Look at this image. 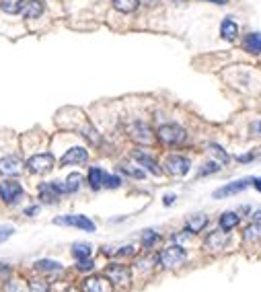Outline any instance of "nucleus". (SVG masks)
Returning <instances> with one entry per match:
<instances>
[{
    "label": "nucleus",
    "mask_w": 261,
    "mask_h": 292,
    "mask_svg": "<svg viewBox=\"0 0 261 292\" xmlns=\"http://www.w3.org/2000/svg\"><path fill=\"white\" fill-rule=\"evenodd\" d=\"M138 4V0H113V8L119 10V13H134Z\"/></svg>",
    "instance_id": "obj_24"
},
{
    "label": "nucleus",
    "mask_w": 261,
    "mask_h": 292,
    "mask_svg": "<svg viewBox=\"0 0 261 292\" xmlns=\"http://www.w3.org/2000/svg\"><path fill=\"white\" fill-rule=\"evenodd\" d=\"M54 225H64V227H76L81 230H87V232H95V223L90 218L83 216V214H68V216H58L54 218Z\"/></svg>",
    "instance_id": "obj_3"
},
{
    "label": "nucleus",
    "mask_w": 261,
    "mask_h": 292,
    "mask_svg": "<svg viewBox=\"0 0 261 292\" xmlns=\"http://www.w3.org/2000/svg\"><path fill=\"white\" fill-rule=\"evenodd\" d=\"M226 243H229V232L222 230V228L210 232V235L206 237V247H208L210 251H220V249H224Z\"/></svg>",
    "instance_id": "obj_13"
},
{
    "label": "nucleus",
    "mask_w": 261,
    "mask_h": 292,
    "mask_svg": "<svg viewBox=\"0 0 261 292\" xmlns=\"http://www.w3.org/2000/svg\"><path fill=\"white\" fill-rule=\"evenodd\" d=\"M251 183H253V185H255V188H257V190L261 192V177H259V179H253Z\"/></svg>",
    "instance_id": "obj_40"
},
{
    "label": "nucleus",
    "mask_w": 261,
    "mask_h": 292,
    "mask_svg": "<svg viewBox=\"0 0 261 292\" xmlns=\"http://www.w3.org/2000/svg\"><path fill=\"white\" fill-rule=\"evenodd\" d=\"M88 161V153L83 146H74L70 150H66V155L62 157V165H81V162Z\"/></svg>",
    "instance_id": "obj_12"
},
{
    "label": "nucleus",
    "mask_w": 261,
    "mask_h": 292,
    "mask_svg": "<svg viewBox=\"0 0 261 292\" xmlns=\"http://www.w3.org/2000/svg\"><path fill=\"white\" fill-rule=\"evenodd\" d=\"M173 202H175V195H173V194H167V195H165V206H171Z\"/></svg>",
    "instance_id": "obj_36"
},
{
    "label": "nucleus",
    "mask_w": 261,
    "mask_h": 292,
    "mask_svg": "<svg viewBox=\"0 0 261 292\" xmlns=\"http://www.w3.org/2000/svg\"><path fill=\"white\" fill-rule=\"evenodd\" d=\"M81 181H83V175L81 173H70V175H68V179L64 183L66 194H74V192L81 190Z\"/></svg>",
    "instance_id": "obj_21"
},
{
    "label": "nucleus",
    "mask_w": 261,
    "mask_h": 292,
    "mask_svg": "<svg viewBox=\"0 0 261 292\" xmlns=\"http://www.w3.org/2000/svg\"><path fill=\"white\" fill-rule=\"evenodd\" d=\"M90 253H93V247H90L88 243H74L72 245V255L76 260H87V258H90Z\"/></svg>",
    "instance_id": "obj_22"
},
{
    "label": "nucleus",
    "mask_w": 261,
    "mask_h": 292,
    "mask_svg": "<svg viewBox=\"0 0 261 292\" xmlns=\"http://www.w3.org/2000/svg\"><path fill=\"white\" fill-rule=\"evenodd\" d=\"M220 35L226 41H234L236 35H239V27H236V23L232 19H224L222 25H220Z\"/></svg>",
    "instance_id": "obj_17"
},
{
    "label": "nucleus",
    "mask_w": 261,
    "mask_h": 292,
    "mask_svg": "<svg viewBox=\"0 0 261 292\" xmlns=\"http://www.w3.org/2000/svg\"><path fill=\"white\" fill-rule=\"evenodd\" d=\"M13 232H15V228H13V227H8V225H0V243H4L6 239L13 237Z\"/></svg>",
    "instance_id": "obj_33"
},
{
    "label": "nucleus",
    "mask_w": 261,
    "mask_h": 292,
    "mask_svg": "<svg viewBox=\"0 0 261 292\" xmlns=\"http://www.w3.org/2000/svg\"><path fill=\"white\" fill-rule=\"evenodd\" d=\"M66 194L64 183L60 181H50V183H41L39 185V200L43 204H56L60 200V195Z\"/></svg>",
    "instance_id": "obj_4"
},
{
    "label": "nucleus",
    "mask_w": 261,
    "mask_h": 292,
    "mask_svg": "<svg viewBox=\"0 0 261 292\" xmlns=\"http://www.w3.org/2000/svg\"><path fill=\"white\" fill-rule=\"evenodd\" d=\"M119 169H121V173L130 175V177H136V179H142V177H144V171H142V169H134V167H130V165H121Z\"/></svg>",
    "instance_id": "obj_31"
},
{
    "label": "nucleus",
    "mask_w": 261,
    "mask_h": 292,
    "mask_svg": "<svg viewBox=\"0 0 261 292\" xmlns=\"http://www.w3.org/2000/svg\"><path fill=\"white\" fill-rule=\"evenodd\" d=\"M253 159H255L253 155H245V157H239V161H241V162H247V161H253Z\"/></svg>",
    "instance_id": "obj_39"
},
{
    "label": "nucleus",
    "mask_w": 261,
    "mask_h": 292,
    "mask_svg": "<svg viewBox=\"0 0 261 292\" xmlns=\"http://www.w3.org/2000/svg\"><path fill=\"white\" fill-rule=\"evenodd\" d=\"M243 48L249 54H261V33H249L243 41Z\"/></svg>",
    "instance_id": "obj_18"
},
{
    "label": "nucleus",
    "mask_w": 261,
    "mask_h": 292,
    "mask_svg": "<svg viewBox=\"0 0 261 292\" xmlns=\"http://www.w3.org/2000/svg\"><path fill=\"white\" fill-rule=\"evenodd\" d=\"M31 292H50L48 284H43V282H33L31 284Z\"/></svg>",
    "instance_id": "obj_35"
},
{
    "label": "nucleus",
    "mask_w": 261,
    "mask_h": 292,
    "mask_svg": "<svg viewBox=\"0 0 261 292\" xmlns=\"http://www.w3.org/2000/svg\"><path fill=\"white\" fill-rule=\"evenodd\" d=\"M134 159L138 161V162H140V165H142L146 171H150L152 175H156V177H158V175H161V169H158V162H156L152 157H148L146 153H140V150H136V153H134Z\"/></svg>",
    "instance_id": "obj_16"
},
{
    "label": "nucleus",
    "mask_w": 261,
    "mask_h": 292,
    "mask_svg": "<svg viewBox=\"0 0 261 292\" xmlns=\"http://www.w3.org/2000/svg\"><path fill=\"white\" fill-rule=\"evenodd\" d=\"M35 267H37V270H41V272H60L62 270V263L52 261V260H39L35 263Z\"/></svg>",
    "instance_id": "obj_26"
},
{
    "label": "nucleus",
    "mask_w": 261,
    "mask_h": 292,
    "mask_svg": "<svg viewBox=\"0 0 261 292\" xmlns=\"http://www.w3.org/2000/svg\"><path fill=\"white\" fill-rule=\"evenodd\" d=\"M95 267V263L90 261L88 258L87 260H78V263H76V270H81V272H88V270H93Z\"/></svg>",
    "instance_id": "obj_34"
},
{
    "label": "nucleus",
    "mask_w": 261,
    "mask_h": 292,
    "mask_svg": "<svg viewBox=\"0 0 261 292\" xmlns=\"http://www.w3.org/2000/svg\"><path fill=\"white\" fill-rule=\"evenodd\" d=\"M85 292H113V284L105 276H90L83 284Z\"/></svg>",
    "instance_id": "obj_10"
},
{
    "label": "nucleus",
    "mask_w": 261,
    "mask_h": 292,
    "mask_svg": "<svg viewBox=\"0 0 261 292\" xmlns=\"http://www.w3.org/2000/svg\"><path fill=\"white\" fill-rule=\"evenodd\" d=\"M23 171L21 167V161L17 157H4V159H0V173L2 175H10V177H17V175Z\"/></svg>",
    "instance_id": "obj_14"
},
{
    "label": "nucleus",
    "mask_w": 261,
    "mask_h": 292,
    "mask_svg": "<svg viewBox=\"0 0 261 292\" xmlns=\"http://www.w3.org/2000/svg\"><path fill=\"white\" fill-rule=\"evenodd\" d=\"M251 181H253L251 177H247V179H239V181L226 183V185H222V188H218L212 195L214 197H229V195H234V194H241L243 190H247L249 185H251Z\"/></svg>",
    "instance_id": "obj_9"
},
{
    "label": "nucleus",
    "mask_w": 261,
    "mask_h": 292,
    "mask_svg": "<svg viewBox=\"0 0 261 292\" xmlns=\"http://www.w3.org/2000/svg\"><path fill=\"white\" fill-rule=\"evenodd\" d=\"M43 0H27V2H23V15H25V19H37L41 17L43 13Z\"/></svg>",
    "instance_id": "obj_15"
},
{
    "label": "nucleus",
    "mask_w": 261,
    "mask_h": 292,
    "mask_svg": "<svg viewBox=\"0 0 261 292\" xmlns=\"http://www.w3.org/2000/svg\"><path fill=\"white\" fill-rule=\"evenodd\" d=\"M261 237V227L259 225H253V227H249L247 230H245V239L247 241H255V239H259Z\"/></svg>",
    "instance_id": "obj_32"
},
{
    "label": "nucleus",
    "mask_w": 261,
    "mask_h": 292,
    "mask_svg": "<svg viewBox=\"0 0 261 292\" xmlns=\"http://www.w3.org/2000/svg\"><path fill=\"white\" fill-rule=\"evenodd\" d=\"M138 2H142V4H146V6H154L158 0H138Z\"/></svg>",
    "instance_id": "obj_38"
},
{
    "label": "nucleus",
    "mask_w": 261,
    "mask_h": 292,
    "mask_svg": "<svg viewBox=\"0 0 261 292\" xmlns=\"http://www.w3.org/2000/svg\"><path fill=\"white\" fill-rule=\"evenodd\" d=\"M105 278L111 284H119V286H128L132 280V272L128 265H119V263H109L105 270Z\"/></svg>",
    "instance_id": "obj_5"
},
{
    "label": "nucleus",
    "mask_w": 261,
    "mask_h": 292,
    "mask_svg": "<svg viewBox=\"0 0 261 292\" xmlns=\"http://www.w3.org/2000/svg\"><path fill=\"white\" fill-rule=\"evenodd\" d=\"M64 292H78L76 288H68V290H64Z\"/></svg>",
    "instance_id": "obj_43"
},
{
    "label": "nucleus",
    "mask_w": 261,
    "mask_h": 292,
    "mask_svg": "<svg viewBox=\"0 0 261 292\" xmlns=\"http://www.w3.org/2000/svg\"><path fill=\"white\" fill-rule=\"evenodd\" d=\"M103 177H105L103 169H99V167L90 169L88 171V183H90V188H93V190H101V188H103Z\"/></svg>",
    "instance_id": "obj_20"
},
{
    "label": "nucleus",
    "mask_w": 261,
    "mask_h": 292,
    "mask_svg": "<svg viewBox=\"0 0 261 292\" xmlns=\"http://www.w3.org/2000/svg\"><path fill=\"white\" fill-rule=\"evenodd\" d=\"M37 212H39V208H37V206H31V208L25 210V214H27V216H33V214H37Z\"/></svg>",
    "instance_id": "obj_37"
},
{
    "label": "nucleus",
    "mask_w": 261,
    "mask_h": 292,
    "mask_svg": "<svg viewBox=\"0 0 261 292\" xmlns=\"http://www.w3.org/2000/svg\"><path fill=\"white\" fill-rule=\"evenodd\" d=\"M189 167H191L189 159L181 157V155H171V157L165 159V169H167V173L175 175V177H183V175H187V173H189Z\"/></svg>",
    "instance_id": "obj_8"
},
{
    "label": "nucleus",
    "mask_w": 261,
    "mask_h": 292,
    "mask_svg": "<svg viewBox=\"0 0 261 292\" xmlns=\"http://www.w3.org/2000/svg\"><path fill=\"white\" fill-rule=\"evenodd\" d=\"M236 225H239V214H236V212H224L220 216V228L222 230H231Z\"/></svg>",
    "instance_id": "obj_23"
},
{
    "label": "nucleus",
    "mask_w": 261,
    "mask_h": 292,
    "mask_svg": "<svg viewBox=\"0 0 261 292\" xmlns=\"http://www.w3.org/2000/svg\"><path fill=\"white\" fill-rule=\"evenodd\" d=\"M103 185H105V188H109V190H116V188H119V185H121V179L117 177V175H105Z\"/></svg>",
    "instance_id": "obj_30"
},
{
    "label": "nucleus",
    "mask_w": 261,
    "mask_h": 292,
    "mask_svg": "<svg viewBox=\"0 0 261 292\" xmlns=\"http://www.w3.org/2000/svg\"><path fill=\"white\" fill-rule=\"evenodd\" d=\"M0 8H2L6 15H17L23 8V0H0Z\"/></svg>",
    "instance_id": "obj_25"
},
{
    "label": "nucleus",
    "mask_w": 261,
    "mask_h": 292,
    "mask_svg": "<svg viewBox=\"0 0 261 292\" xmlns=\"http://www.w3.org/2000/svg\"><path fill=\"white\" fill-rule=\"evenodd\" d=\"M27 169L35 175H45L48 171L54 169V157L50 153H43V155H33L27 161Z\"/></svg>",
    "instance_id": "obj_7"
},
{
    "label": "nucleus",
    "mask_w": 261,
    "mask_h": 292,
    "mask_svg": "<svg viewBox=\"0 0 261 292\" xmlns=\"http://www.w3.org/2000/svg\"><path fill=\"white\" fill-rule=\"evenodd\" d=\"M206 225H208V216L206 214H194V216L187 218V230L194 232V235H196V232H200Z\"/></svg>",
    "instance_id": "obj_19"
},
{
    "label": "nucleus",
    "mask_w": 261,
    "mask_h": 292,
    "mask_svg": "<svg viewBox=\"0 0 261 292\" xmlns=\"http://www.w3.org/2000/svg\"><path fill=\"white\" fill-rule=\"evenodd\" d=\"M185 260H187V253L183 247H179V245H171V247L163 249L161 255H158V261H161L165 267H177Z\"/></svg>",
    "instance_id": "obj_2"
},
{
    "label": "nucleus",
    "mask_w": 261,
    "mask_h": 292,
    "mask_svg": "<svg viewBox=\"0 0 261 292\" xmlns=\"http://www.w3.org/2000/svg\"><path fill=\"white\" fill-rule=\"evenodd\" d=\"M156 136H158V140H161L163 144H167V146H177V144H181V142H185L187 132H185L181 126H177V124H165V126L158 128Z\"/></svg>",
    "instance_id": "obj_1"
},
{
    "label": "nucleus",
    "mask_w": 261,
    "mask_h": 292,
    "mask_svg": "<svg viewBox=\"0 0 261 292\" xmlns=\"http://www.w3.org/2000/svg\"><path fill=\"white\" fill-rule=\"evenodd\" d=\"M210 153H212L214 157H216V159H220V165H224V162H229V155H226L218 144H210Z\"/></svg>",
    "instance_id": "obj_29"
},
{
    "label": "nucleus",
    "mask_w": 261,
    "mask_h": 292,
    "mask_svg": "<svg viewBox=\"0 0 261 292\" xmlns=\"http://www.w3.org/2000/svg\"><path fill=\"white\" fill-rule=\"evenodd\" d=\"M0 197L4 204H17L23 197V188L15 179H4L0 181Z\"/></svg>",
    "instance_id": "obj_6"
},
{
    "label": "nucleus",
    "mask_w": 261,
    "mask_h": 292,
    "mask_svg": "<svg viewBox=\"0 0 261 292\" xmlns=\"http://www.w3.org/2000/svg\"><path fill=\"white\" fill-rule=\"evenodd\" d=\"M210 2H214V4H226V0H210Z\"/></svg>",
    "instance_id": "obj_41"
},
{
    "label": "nucleus",
    "mask_w": 261,
    "mask_h": 292,
    "mask_svg": "<svg viewBox=\"0 0 261 292\" xmlns=\"http://www.w3.org/2000/svg\"><path fill=\"white\" fill-rule=\"evenodd\" d=\"M255 130H257V132L261 134V122H259V124H255Z\"/></svg>",
    "instance_id": "obj_42"
},
{
    "label": "nucleus",
    "mask_w": 261,
    "mask_h": 292,
    "mask_svg": "<svg viewBox=\"0 0 261 292\" xmlns=\"http://www.w3.org/2000/svg\"><path fill=\"white\" fill-rule=\"evenodd\" d=\"M218 171H220V165H218V162H206V165H203V167H200L198 175H200V177H206V175L218 173Z\"/></svg>",
    "instance_id": "obj_28"
},
{
    "label": "nucleus",
    "mask_w": 261,
    "mask_h": 292,
    "mask_svg": "<svg viewBox=\"0 0 261 292\" xmlns=\"http://www.w3.org/2000/svg\"><path fill=\"white\" fill-rule=\"evenodd\" d=\"M158 239H161V237H158V232H154V230H144V235H142V245H144L146 249H150Z\"/></svg>",
    "instance_id": "obj_27"
},
{
    "label": "nucleus",
    "mask_w": 261,
    "mask_h": 292,
    "mask_svg": "<svg viewBox=\"0 0 261 292\" xmlns=\"http://www.w3.org/2000/svg\"><path fill=\"white\" fill-rule=\"evenodd\" d=\"M130 136L136 140V142H140V144H150L152 142V130L146 124L142 122H134L130 126Z\"/></svg>",
    "instance_id": "obj_11"
}]
</instances>
